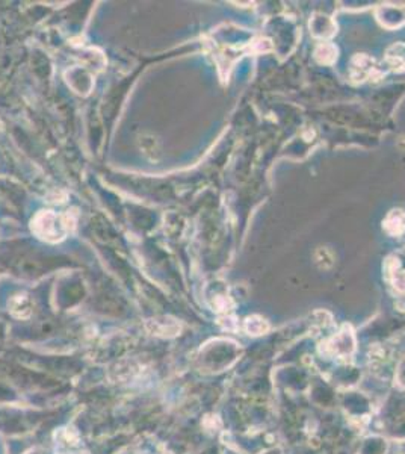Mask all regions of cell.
<instances>
[{"instance_id": "obj_1", "label": "cell", "mask_w": 405, "mask_h": 454, "mask_svg": "<svg viewBox=\"0 0 405 454\" xmlns=\"http://www.w3.org/2000/svg\"><path fill=\"white\" fill-rule=\"evenodd\" d=\"M75 227V218L70 215H56L50 211H43L32 220V230L44 241H61Z\"/></svg>"}, {"instance_id": "obj_2", "label": "cell", "mask_w": 405, "mask_h": 454, "mask_svg": "<svg viewBox=\"0 0 405 454\" xmlns=\"http://www.w3.org/2000/svg\"><path fill=\"white\" fill-rule=\"evenodd\" d=\"M383 226L387 234L393 236H399L405 232V212L401 209L392 211L389 215L385 217Z\"/></svg>"}, {"instance_id": "obj_3", "label": "cell", "mask_w": 405, "mask_h": 454, "mask_svg": "<svg viewBox=\"0 0 405 454\" xmlns=\"http://www.w3.org/2000/svg\"><path fill=\"white\" fill-rule=\"evenodd\" d=\"M10 310L11 314L19 317V318H26L31 314V301L26 296H15L11 303H10Z\"/></svg>"}, {"instance_id": "obj_4", "label": "cell", "mask_w": 405, "mask_h": 454, "mask_svg": "<svg viewBox=\"0 0 405 454\" xmlns=\"http://www.w3.org/2000/svg\"><path fill=\"white\" fill-rule=\"evenodd\" d=\"M336 56H337V49L335 46H331V44L323 43L316 49V58L321 62H326V64H330V62L335 61Z\"/></svg>"}, {"instance_id": "obj_5", "label": "cell", "mask_w": 405, "mask_h": 454, "mask_svg": "<svg viewBox=\"0 0 405 454\" xmlns=\"http://www.w3.org/2000/svg\"><path fill=\"white\" fill-rule=\"evenodd\" d=\"M268 331V323L260 317H251L247 319V332L251 335H262Z\"/></svg>"}, {"instance_id": "obj_6", "label": "cell", "mask_w": 405, "mask_h": 454, "mask_svg": "<svg viewBox=\"0 0 405 454\" xmlns=\"http://www.w3.org/2000/svg\"><path fill=\"white\" fill-rule=\"evenodd\" d=\"M392 283H393V287L398 289V291H402L405 292V271H392Z\"/></svg>"}]
</instances>
